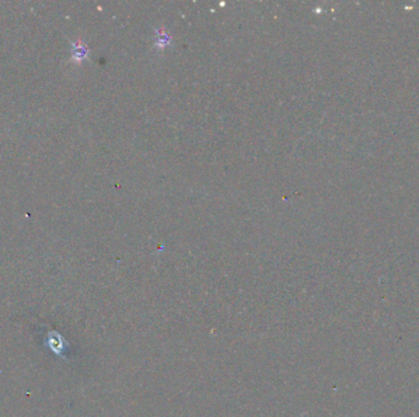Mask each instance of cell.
Listing matches in <instances>:
<instances>
[{
	"mask_svg": "<svg viewBox=\"0 0 419 417\" xmlns=\"http://www.w3.org/2000/svg\"><path fill=\"white\" fill-rule=\"evenodd\" d=\"M47 341H48L49 349H51L52 351H54L55 354L59 355V356H63V351L65 350V347H64L63 336L60 335L59 333L54 332V330L49 332L48 336H47Z\"/></svg>",
	"mask_w": 419,
	"mask_h": 417,
	"instance_id": "6da1fadb",
	"label": "cell"
},
{
	"mask_svg": "<svg viewBox=\"0 0 419 417\" xmlns=\"http://www.w3.org/2000/svg\"><path fill=\"white\" fill-rule=\"evenodd\" d=\"M88 49L87 47L82 43L81 41H77L73 43V55H71V60L75 63H81L87 57Z\"/></svg>",
	"mask_w": 419,
	"mask_h": 417,
	"instance_id": "7a4b0ae2",
	"label": "cell"
},
{
	"mask_svg": "<svg viewBox=\"0 0 419 417\" xmlns=\"http://www.w3.org/2000/svg\"><path fill=\"white\" fill-rule=\"evenodd\" d=\"M157 42H158V46L161 47V48H163V47H166L167 44H169V37L167 33L165 32V31H158V37H157Z\"/></svg>",
	"mask_w": 419,
	"mask_h": 417,
	"instance_id": "3957f363",
	"label": "cell"
}]
</instances>
